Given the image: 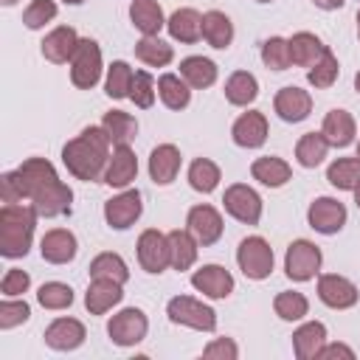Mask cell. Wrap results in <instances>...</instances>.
Here are the masks:
<instances>
[{
    "label": "cell",
    "instance_id": "obj_1",
    "mask_svg": "<svg viewBox=\"0 0 360 360\" xmlns=\"http://www.w3.org/2000/svg\"><path fill=\"white\" fill-rule=\"evenodd\" d=\"M110 135L104 132V127H84L73 141H68L62 146V163L65 169L84 183L93 180H104V169L110 163Z\"/></svg>",
    "mask_w": 360,
    "mask_h": 360
},
{
    "label": "cell",
    "instance_id": "obj_2",
    "mask_svg": "<svg viewBox=\"0 0 360 360\" xmlns=\"http://www.w3.org/2000/svg\"><path fill=\"white\" fill-rule=\"evenodd\" d=\"M37 219L39 214L31 202H3L0 205V256L6 259L28 256Z\"/></svg>",
    "mask_w": 360,
    "mask_h": 360
},
{
    "label": "cell",
    "instance_id": "obj_3",
    "mask_svg": "<svg viewBox=\"0 0 360 360\" xmlns=\"http://www.w3.org/2000/svg\"><path fill=\"white\" fill-rule=\"evenodd\" d=\"M166 315H169L172 323L188 326V329H197V332H214L217 329V312L208 304H202L200 298H194V295L169 298Z\"/></svg>",
    "mask_w": 360,
    "mask_h": 360
},
{
    "label": "cell",
    "instance_id": "obj_4",
    "mask_svg": "<svg viewBox=\"0 0 360 360\" xmlns=\"http://www.w3.org/2000/svg\"><path fill=\"white\" fill-rule=\"evenodd\" d=\"M273 248L264 236H245L236 248V264L250 281H264L273 273Z\"/></svg>",
    "mask_w": 360,
    "mask_h": 360
},
{
    "label": "cell",
    "instance_id": "obj_5",
    "mask_svg": "<svg viewBox=\"0 0 360 360\" xmlns=\"http://www.w3.org/2000/svg\"><path fill=\"white\" fill-rule=\"evenodd\" d=\"M68 65H70V82H73V87H79V90L96 87L98 79H101V70H104V59H101L98 42L90 39V37L79 39V48H76V53H73V59Z\"/></svg>",
    "mask_w": 360,
    "mask_h": 360
},
{
    "label": "cell",
    "instance_id": "obj_6",
    "mask_svg": "<svg viewBox=\"0 0 360 360\" xmlns=\"http://www.w3.org/2000/svg\"><path fill=\"white\" fill-rule=\"evenodd\" d=\"M20 188H22V202H34L37 197H42L48 188H53L59 183V174L53 169L51 160L45 158H28L14 169Z\"/></svg>",
    "mask_w": 360,
    "mask_h": 360
},
{
    "label": "cell",
    "instance_id": "obj_7",
    "mask_svg": "<svg viewBox=\"0 0 360 360\" xmlns=\"http://www.w3.org/2000/svg\"><path fill=\"white\" fill-rule=\"evenodd\" d=\"M321 262H323V253L315 242L309 239H295L287 245V253H284V273L290 281H309L318 276L321 270Z\"/></svg>",
    "mask_w": 360,
    "mask_h": 360
},
{
    "label": "cell",
    "instance_id": "obj_8",
    "mask_svg": "<svg viewBox=\"0 0 360 360\" xmlns=\"http://www.w3.org/2000/svg\"><path fill=\"white\" fill-rule=\"evenodd\" d=\"M149 332V318L143 309L138 307H127L121 312H115L110 321H107V335L115 346L121 349H129V346H138Z\"/></svg>",
    "mask_w": 360,
    "mask_h": 360
},
{
    "label": "cell",
    "instance_id": "obj_9",
    "mask_svg": "<svg viewBox=\"0 0 360 360\" xmlns=\"http://www.w3.org/2000/svg\"><path fill=\"white\" fill-rule=\"evenodd\" d=\"M222 205H225V211H228L236 222H242V225H259L262 211H264V202H262L259 191L250 188L248 183H233V186H228L225 194H222Z\"/></svg>",
    "mask_w": 360,
    "mask_h": 360
},
{
    "label": "cell",
    "instance_id": "obj_10",
    "mask_svg": "<svg viewBox=\"0 0 360 360\" xmlns=\"http://www.w3.org/2000/svg\"><path fill=\"white\" fill-rule=\"evenodd\" d=\"M143 214V197L138 188H121V194L110 197L104 202V222L112 231H127L132 228Z\"/></svg>",
    "mask_w": 360,
    "mask_h": 360
},
{
    "label": "cell",
    "instance_id": "obj_11",
    "mask_svg": "<svg viewBox=\"0 0 360 360\" xmlns=\"http://www.w3.org/2000/svg\"><path fill=\"white\" fill-rule=\"evenodd\" d=\"M138 264L141 270L158 276L166 267H172V250H169V233H160L158 228H146L138 236Z\"/></svg>",
    "mask_w": 360,
    "mask_h": 360
},
{
    "label": "cell",
    "instance_id": "obj_12",
    "mask_svg": "<svg viewBox=\"0 0 360 360\" xmlns=\"http://www.w3.org/2000/svg\"><path fill=\"white\" fill-rule=\"evenodd\" d=\"M186 228L191 231V236L202 245V248H211L222 239V231H225V222H222V214L208 205V202H200V205H191L188 214H186Z\"/></svg>",
    "mask_w": 360,
    "mask_h": 360
},
{
    "label": "cell",
    "instance_id": "obj_13",
    "mask_svg": "<svg viewBox=\"0 0 360 360\" xmlns=\"http://www.w3.org/2000/svg\"><path fill=\"white\" fill-rule=\"evenodd\" d=\"M346 217H349L346 205H343L340 200H335V197H318V200H312L309 208H307V222H309V228L318 231V233H323V236H332V233L343 231Z\"/></svg>",
    "mask_w": 360,
    "mask_h": 360
},
{
    "label": "cell",
    "instance_id": "obj_14",
    "mask_svg": "<svg viewBox=\"0 0 360 360\" xmlns=\"http://www.w3.org/2000/svg\"><path fill=\"white\" fill-rule=\"evenodd\" d=\"M318 298L329 309H352L360 301V290L352 278L340 273H323L318 276Z\"/></svg>",
    "mask_w": 360,
    "mask_h": 360
},
{
    "label": "cell",
    "instance_id": "obj_15",
    "mask_svg": "<svg viewBox=\"0 0 360 360\" xmlns=\"http://www.w3.org/2000/svg\"><path fill=\"white\" fill-rule=\"evenodd\" d=\"M273 110L281 121L287 124H298L304 118H309L312 112V96L304 90V87H295V84H287L276 93L273 98Z\"/></svg>",
    "mask_w": 360,
    "mask_h": 360
},
{
    "label": "cell",
    "instance_id": "obj_16",
    "mask_svg": "<svg viewBox=\"0 0 360 360\" xmlns=\"http://www.w3.org/2000/svg\"><path fill=\"white\" fill-rule=\"evenodd\" d=\"M191 287L205 298H228L233 292V276L222 264H202L191 273Z\"/></svg>",
    "mask_w": 360,
    "mask_h": 360
},
{
    "label": "cell",
    "instance_id": "obj_17",
    "mask_svg": "<svg viewBox=\"0 0 360 360\" xmlns=\"http://www.w3.org/2000/svg\"><path fill=\"white\" fill-rule=\"evenodd\" d=\"M87 329L79 318H56L45 329V346L53 352H73L84 343Z\"/></svg>",
    "mask_w": 360,
    "mask_h": 360
},
{
    "label": "cell",
    "instance_id": "obj_18",
    "mask_svg": "<svg viewBox=\"0 0 360 360\" xmlns=\"http://www.w3.org/2000/svg\"><path fill=\"white\" fill-rule=\"evenodd\" d=\"M39 253L48 264H70L79 253V242L68 228H51L39 239Z\"/></svg>",
    "mask_w": 360,
    "mask_h": 360
},
{
    "label": "cell",
    "instance_id": "obj_19",
    "mask_svg": "<svg viewBox=\"0 0 360 360\" xmlns=\"http://www.w3.org/2000/svg\"><path fill=\"white\" fill-rule=\"evenodd\" d=\"M79 39H82V37L76 34L73 25H56L51 34H45V39L39 42V51H42V56H45L48 62L65 65V62L73 59V53H76V48H79Z\"/></svg>",
    "mask_w": 360,
    "mask_h": 360
},
{
    "label": "cell",
    "instance_id": "obj_20",
    "mask_svg": "<svg viewBox=\"0 0 360 360\" xmlns=\"http://www.w3.org/2000/svg\"><path fill=\"white\" fill-rule=\"evenodd\" d=\"M231 138L242 149H259L267 141V118H264V112H259V110L242 112L231 127Z\"/></svg>",
    "mask_w": 360,
    "mask_h": 360
},
{
    "label": "cell",
    "instance_id": "obj_21",
    "mask_svg": "<svg viewBox=\"0 0 360 360\" xmlns=\"http://www.w3.org/2000/svg\"><path fill=\"white\" fill-rule=\"evenodd\" d=\"M135 177H138V158H135L132 146H115L101 183H107L110 188H129Z\"/></svg>",
    "mask_w": 360,
    "mask_h": 360
},
{
    "label": "cell",
    "instance_id": "obj_22",
    "mask_svg": "<svg viewBox=\"0 0 360 360\" xmlns=\"http://www.w3.org/2000/svg\"><path fill=\"white\" fill-rule=\"evenodd\" d=\"M124 298V284L112 278H93L84 292V307L90 315H107L112 307H118Z\"/></svg>",
    "mask_w": 360,
    "mask_h": 360
},
{
    "label": "cell",
    "instance_id": "obj_23",
    "mask_svg": "<svg viewBox=\"0 0 360 360\" xmlns=\"http://www.w3.org/2000/svg\"><path fill=\"white\" fill-rule=\"evenodd\" d=\"M180 163H183V158H180V149L174 143H158L152 149V155H149V177H152V183H158V186L174 183V177L180 174Z\"/></svg>",
    "mask_w": 360,
    "mask_h": 360
},
{
    "label": "cell",
    "instance_id": "obj_24",
    "mask_svg": "<svg viewBox=\"0 0 360 360\" xmlns=\"http://www.w3.org/2000/svg\"><path fill=\"white\" fill-rule=\"evenodd\" d=\"M321 132H323V138H326L329 146H335V149H346L349 143H354L357 124H354V118H352L349 110H329V112L323 115Z\"/></svg>",
    "mask_w": 360,
    "mask_h": 360
},
{
    "label": "cell",
    "instance_id": "obj_25",
    "mask_svg": "<svg viewBox=\"0 0 360 360\" xmlns=\"http://www.w3.org/2000/svg\"><path fill=\"white\" fill-rule=\"evenodd\" d=\"M166 28H169V37L174 42L194 45L197 39H202V14L197 8H177L166 20Z\"/></svg>",
    "mask_w": 360,
    "mask_h": 360
},
{
    "label": "cell",
    "instance_id": "obj_26",
    "mask_svg": "<svg viewBox=\"0 0 360 360\" xmlns=\"http://www.w3.org/2000/svg\"><path fill=\"white\" fill-rule=\"evenodd\" d=\"M326 343V326L321 321H307L292 332V352L298 360H315Z\"/></svg>",
    "mask_w": 360,
    "mask_h": 360
},
{
    "label": "cell",
    "instance_id": "obj_27",
    "mask_svg": "<svg viewBox=\"0 0 360 360\" xmlns=\"http://www.w3.org/2000/svg\"><path fill=\"white\" fill-rule=\"evenodd\" d=\"M250 174H253V180H259V183L267 186V188H281V186L290 183L292 169H290V163H287L284 158L264 155V158H256V160L250 163Z\"/></svg>",
    "mask_w": 360,
    "mask_h": 360
},
{
    "label": "cell",
    "instance_id": "obj_28",
    "mask_svg": "<svg viewBox=\"0 0 360 360\" xmlns=\"http://www.w3.org/2000/svg\"><path fill=\"white\" fill-rule=\"evenodd\" d=\"M129 20L143 37H158L160 28L166 25L163 8L158 0H132L129 3Z\"/></svg>",
    "mask_w": 360,
    "mask_h": 360
},
{
    "label": "cell",
    "instance_id": "obj_29",
    "mask_svg": "<svg viewBox=\"0 0 360 360\" xmlns=\"http://www.w3.org/2000/svg\"><path fill=\"white\" fill-rule=\"evenodd\" d=\"M287 42H290V59H292V65H298V68H312V65L326 53V45H323L321 37H315L312 31H298V34H292Z\"/></svg>",
    "mask_w": 360,
    "mask_h": 360
},
{
    "label": "cell",
    "instance_id": "obj_30",
    "mask_svg": "<svg viewBox=\"0 0 360 360\" xmlns=\"http://www.w3.org/2000/svg\"><path fill=\"white\" fill-rule=\"evenodd\" d=\"M34 208H37V214L39 217H45V219H53V217H62V214H70V208H73V188L68 186V183H56L53 188H48L42 197H37L34 202H31Z\"/></svg>",
    "mask_w": 360,
    "mask_h": 360
},
{
    "label": "cell",
    "instance_id": "obj_31",
    "mask_svg": "<svg viewBox=\"0 0 360 360\" xmlns=\"http://www.w3.org/2000/svg\"><path fill=\"white\" fill-rule=\"evenodd\" d=\"M197 248H200V242L191 236V231H188V228H174V231H169L172 267H174L177 273H183V270H191V267H194V262H197Z\"/></svg>",
    "mask_w": 360,
    "mask_h": 360
},
{
    "label": "cell",
    "instance_id": "obj_32",
    "mask_svg": "<svg viewBox=\"0 0 360 360\" xmlns=\"http://www.w3.org/2000/svg\"><path fill=\"white\" fill-rule=\"evenodd\" d=\"M202 39L211 48L225 51L233 42V22H231V17L225 11H217V8L205 11L202 14Z\"/></svg>",
    "mask_w": 360,
    "mask_h": 360
},
{
    "label": "cell",
    "instance_id": "obj_33",
    "mask_svg": "<svg viewBox=\"0 0 360 360\" xmlns=\"http://www.w3.org/2000/svg\"><path fill=\"white\" fill-rule=\"evenodd\" d=\"M180 76L188 82L191 90H205L217 82L219 70H217V62H211L208 56H186L180 62Z\"/></svg>",
    "mask_w": 360,
    "mask_h": 360
},
{
    "label": "cell",
    "instance_id": "obj_34",
    "mask_svg": "<svg viewBox=\"0 0 360 360\" xmlns=\"http://www.w3.org/2000/svg\"><path fill=\"white\" fill-rule=\"evenodd\" d=\"M158 96L169 110H186L191 104V87L177 73H160L158 76Z\"/></svg>",
    "mask_w": 360,
    "mask_h": 360
},
{
    "label": "cell",
    "instance_id": "obj_35",
    "mask_svg": "<svg viewBox=\"0 0 360 360\" xmlns=\"http://www.w3.org/2000/svg\"><path fill=\"white\" fill-rule=\"evenodd\" d=\"M101 127H104V132L110 135L112 146H129V143L135 141V135H138V121H135V115H129V112H124V110H110V112H104Z\"/></svg>",
    "mask_w": 360,
    "mask_h": 360
},
{
    "label": "cell",
    "instance_id": "obj_36",
    "mask_svg": "<svg viewBox=\"0 0 360 360\" xmlns=\"http://www.w3.org/2000/svg\"><path fill=\"white\" fill-rule=\"evenodd\" d=\"M256 96H259V82H256L253 73H248V70H233V73L228 76V82H225V98H228V104H233V107H248V104L256 101Z\"/></svg>",
    "mask_w": 360,
    "mask_h": 360
},
{
    "label": "cell",
    "instance_id": "obj_37",
    "mask_svg": "<svg viewBox=\"0 0 360 360\" xmlns=\"http://www.w3.org/2000/svg\"><path fill=\"white\" fill-rule=\"evenodd\" d=\"M326 155H329V143H326L323 132H304L295 143V160L304 169L321 166L326 160Z\"/></svg>",
    "mask_w": 360,
    "mask_h": 360
},
{
    "label": "cell",
    "instance_id": "obj_38",
    "mask_svg": "<svg viewBox=\"0 0 360 360\" xmlns=\"http://www.w3.org/2000/svg\"><path fill=\"white\" fill-rule=\"evenodd\" d=\"M326 180L338 191H354V186L360 183V158H335L326 169Z\"/></svg>",
    "mask_w": 360,
    "mask_h": 360
},
{
    "label": "cell",
    "instance_id": "obj_39",
    "mask_svg": "<svg viewBox=\"0 0 360 360\" xmlns=\"http://www.w3.org/2000/svg\"><path fill=\"white\" fill-rule=\"evenodd\" d=\"M135 56L149 68H166L174 59V48L160 37H141L135 42Z\"/></svg>",
    "mask_w": 360,
    "mask_h": 360
},
{
    "label": "cell",
    "instance_id": "obj_40",
    "mask_svg": "<svg viewBox=\"0 0 360 360\" xmlns=\"http://www.w3.org/2000/svg\"><path fill=\"white\" fill-rule=\"evenodd\" d=\"M219 180H222V172H219V166H217L214 160H208V158L191 160V166H188V186H191L194 191L211 194V191L219 186Z\"/></svg>",
    "mask_w": 360,
    "mask_h": 360
},
{
    "label": "cell",
    "instance_id": "obj_41",
    "mask_svg": "<svg viewBox=\"0 0 360 360\" xmlns=\"http://www.w3.org/2000/svg\"><path fill=\"white\" fill-rule=\"evenodd\" d=\"M90 278H112L118 284H127L129 281V267L127 262L118 256V253H98L93 262H90Z\"/></svg>",
    "mask_w": 360,
    "mask_h": 360
},
{
    "label": "cell",
    "instance_id": "obj_42",
    "mask_svg": "<svg viewBox=\"0 0 360 360\" xmlns=\"http://www.w3.org/2000/svg\"><path fill=\"white\" fill-rule=\"evenodd\" d=\"M273 309H276V315H278L281 321L292 323V321H304V318L309 315V301H307V295L298 292V290H284V292H278V295L273 298Z\"/></svg>",
    "mask_w": 360,
    "mask_h": 360
},
{
    "label": "cell",
    "instance_id": "obj_43",
    "mask_svg": "<svg viewBox=\"0 0 360 360\" xmlns=\"http://www.w3.org/2000/svg\"><path fill=\"white\" fill-rule=\"evenodd\" d=\"M132 79H135V70L124 62V59H118V62H112L110 68H107V79H104V93L110 96V98H129V90H132Z\"/></svg>",
    "mask_w": 360,
    "mask_h": 360
},
{
    "label": "cell",
    "instance_id": "obj_44",
    "mask_svg": "<svg viewBox=\"0 0 360 360\" xmlns=\"http://www.w3.org/2000/svg\"><path fill=\"white\" fill-rule=\"evenodd\" d=\"M338 73H340V65H338V56L326 48V53L307 70V82L315 87V90H329L335 82H338Z\"/></svg>",
    "mask_w": 360,
    "mask_h": 360
},
{
    "label": "cell",
    "instance_id": "obj_45",
    "mask_svg": "<svg viewBox=\"0 0 360 360\" xmlns=\"http://www.w3.org/2000/svg\"><path fill=\"white\" fill-rule=\"evenodd\" d=\"M37 301L39 307L45 309H68L73 304V290L70 284H62V281H45L39 290H37Z\"/></svg>",
    "mask_w": 360,
    "mask_h": 360
},
{
    "label": "cell",
    "instance_id": "obj_46",
    "mask_svg": "<svg viewBox=\"0 0 360 360\" xmlns=\"http://www.w3.org/2000/svg\"><path fill=\"white\" fill-rule=\"evenodd\" d=\"M262 62L270 70H287L292 65V59H290V42L284 37H267L262 42Z\"/></svg>",
    "mask_w": 360,
    "mask_h": 360
},
{
    "label": "cell",
    "instance_id": "obj_47",
    "mask_svg": "<svg viewBox=\"0 0 360 360\" xmlns=\"http://www.w3.org/2000/svg\"><path fill=\"white\" fill-rule=\"evenodd\" d=\"M56 11H59V6L53 0H31V6L22 11V25L31 31H39L51 20H56Z\"/></svg>",
    "mask_w": 360,
    "mask_h": 360
},
{
    "label": "cell",
    "instance_id": "obj_48",
    "mask_svg": "<svg viewBox=\"0 0 360 360\" xmlns=\"http://www.w3.org/2000/svg\"><path fill=\"white\" fill-rule=\"evenodd\" d=\"M155 96H158V82L152 79V73H146V70H135L132 90H129V98L135 101V107L149 110V107L155 104Z\"/></svg>",
    "mask_w": 360,
    "mask_h": 360
},
{
    "label": "cell",
    "instance_id": "obj_49",
    "mask_svg": "<svg viewBox=\"0 0 360 360\" xmlns=\"http://www.w3.org/2000/svg\"><path fill=\"white\" fill-rule=\"evenodd\" d=\"M31 318V307L25 298H3L0 301V329H14Z\"/></svg>",
    "mask_w": 360,
    "mask_h": 360
},
{
    "label": "cell",
    "instance_id": "obj_50",
    "mask_svg": "<svg viewBox=\"0 0 360 360\" xmlns=\"http://www.w3.org/2000/svg\"><path fill=\"white\" fill-rule=\"evenodd\" d=\"M28 287H31V276L25 270H20V267H8L3 281H0L3 298H20L22 292H28Z\"/></svg>",
    "mask_w": 360,
    "mask_h": 360
},
{
    "label": "cell",
    "instance_id": "obj_51",
    "mask_svg": "<svg viewBox=\"0 0 360 360\" xmlns=\"http://www.w3.org/2000/svg\"><path fill=\"white\" fill-rule=\"evenodd\" d=\"M202 357H211V360H236L239 357V346L231 338H214L202 349Z\"/></svg>",
    "mask_w": 360,
    "mask_h": 360
},
{
    "label": "cell",
    "instance_id": "obj_52",
    "mask_svg": "<svg viewBox=\"0 0 360 360\" xmlns=\"http://www.w3.org/2000/svg\"><path fill=\"white\" fill-rule=\"evenodd\" d=\"M321 360H332V357H346V360H354V349H349L346 343H323V349H321V354H318Z\"/></svg>",
    "mask_w": 360,
    "mask_h": 360
},
{
    "label": "cell",
    "instance_id": "obj_53",
    "mask_svg": "<svg viewBox=\"0 0 360 360\" xmlns=\"http://www.w3.org/2000/svg\"><path fill=\"white\" fill-rule=\"evenodd\" d=\"M318 8H323V11H335V8H340L346 0H312Z\"/></svg>",
    "mask_w": 360,
    "mask_h": 360
},
{
    "label": "cell",
    "instance_id": "obj_54",
    "mask_svg": "<svg viewBox=\"0 0 360 360\" xmlns=\"http://www.w3.org/2000/svg\"><path fill=\"white\" fill-rule=\"evenodd\" d=\"M354 202H357V208H360V183L354 186Z\"/></svg>",
    "mask_w": 360,
    "mask_h": 360
},
{
    "label": "cell",
    "instance_id": "obj_55",
    "mask_svg": "<svg viewBox=\"0 0 360 360\" xmlns=\"http://www.w3.org/2000/svg\"><path fill=\"white\" fill-rule=\"evenodd\" d=\"M17 3H20V0H0V6H6V8H8V6H17Z\"/></svg>",
    "mask_w": 360,
    "mask_h": 360
},
{
    "label": "cell",
    "instance_id": "obj_56",
    "mask_svg": "<svg viewBox=\"0 0 360 360\" xmlns=\"http://www.w3.org/2000/svg\"><path fill=\"white\" fill-rule=\"evenodd\" d=\"M354 90H357V93H360V70H357V73H354Z\"/></svg>",
    "mask_w": 360,
    "mask_h": 360
},
{
    "label": "cell",
    "instance_id": "obj_57",
    "mask_svg": "<svg viewBox=\"0 0 360 360\" xmlns=\"http://www.w3.org/2000/svg\"><path fill=\"white\" fill-rule=\"evenodd\" d=\"M62 3H68V6H79V3H84V0H62Z\"/></svg>",
    "mask_w": 360,
    "mask_h": 360
},
{
    "label": "cell",
    "instance_id": "obj_58",
    "mask_svg": "<svg viewBox=\"0 0 360 360\" xmlns=\"http://www.w3.org/2000/svg\"><path fill=\"white\" fill-rule=\"evenodd\" d=\"M357 39H360V11H357Z\"/></svg>",
    "mask_w": 360,
    "mask_h": 360
},
{
    "label": "cell",
    "instance_id": "obj_59",
    "mask_svg": "<svg viewBox=\"0 0 360 360\" xmlns=\"http://www.w3.org/2000/svg\"><path fill=\"white\" fill-rule=\"evenodd\" d=\"M256 3H270V0H256Z\"/></svg>",
    "mask_w": 360,
    "mask_h": 360
},
{
    "label": "cell",
    "instance_id": "obj_60",
    "mask_svg": "<svg viewBox=\"0 0 360 360\" xmlns=\"http://www.w3.org/2000/svg\"><path fill=\"white\" fill-rule=\"evenodd\" d=\"M357 158H360V143H357Z\"/></svg>",
    "mask_w": 360,
    "mask_h": 360
}]
</instances>
